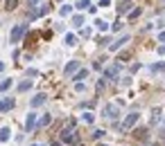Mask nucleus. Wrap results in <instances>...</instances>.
<instances>
[{
    "label": "nucleus",
    "mask_w": 165,
    "mask_h": 146,
    "mask_svg": "<svg viewBox=\"0 0 165 146\" xmlns=\"http://www.w3.org/2000/svg\"><path fill=\"white\" fill-rule=\"evenodd\" d=\"M0 113H2V101H0Z\"/></svg>",
    "instance_id": "obj_35"
},
{
    "label": "nucleus",
    "mask_w": 165,
    "mask_h": 146,
    "mask_svg": "<svg viewBox=\"0 0 165 146\" xmlns=\"http://www.w3.org/2000/svg\"><path fill=\"white\" fill-rule=\"evenodd\" d=\"M50 121H52V115H43L41 119H38V124H36V128H45L50 124Z\"/></svg>",
    "instance_id": "obj_12"
},
{
    "label": "nucleus",
    "mask_w": 165,
    "mask_h": 146,
    "mask_svg": "<svg viewBox=\"0 0 165 146\" xmlns=\"http://www.w3.org/2000/svg\"><path fill=\"white\" fill-rule=\"evenodd\" d=\"M102 113H104V117H106V119H116V117L120 115V110H118V106H116V103H106Z\"/></svg>",
    "instance_id": "obj_4"
},
{
    "label": "nucleus",
    "mask_w": 165,
    "mask_h": 146,
    "mask_svg": "<svg viewBox=\"0 0 165 146\" xmlns=\"http://www.w3.org/2000/svg\"><path fill=\"white\" fill-rule=\"evenodd\" d=\"M158 40H161V43H165V32H161V34H158Z\"/></svg>",
    "instance_id": "obj_31"
},
{
    "label": "nucleus",
    "mask_w": 165,
    "mask_h": 146,
    "mask_svg": "<svg viewBox=\"0 0 165 146\" xmlns=\"http://www.w3.org/2000/svg\"><path fill=\"white\" fill-rule=\"evenodd\" d=\"M161 2H163V5H165V0H161Z\"/></svg>",
    "instance_id": "obj_38"
},
{
    "label": "nucleus",
    "mask_w": 165,
    "mask_h": 146,
    "mask_svg": "<svg viewBox=\"0 0 165 146\" xmlns=\"http://www.w3.org/2000/svg\"><path fill=\"white\" fill-rule=\"evenodd\" d=\"M82 119L86 121V124H93V119H95V117H93V113H84V115H82Z\"/></svg>",
    "instance_id": "obj_23"
},
{
    "label": "nucleus",
    "mask_w": 165,
    "mask_h": 146,
    "mask_svg": "<svg viewBox=\"0 0 165 146\" xmlns=\"http://www.w3.org/2000/svg\"><path fill=\"white\" fill-rule=\"evenodd\" d=\"M32 146H43V144H32Z\"/></svg>",
    "instance_id": "obj_36"
},
{
    "label": "nucleus",
    "mask_w": 165,
    "mask_h": 146,
    "mask_svg": "<svg viewBox=\"0 0 165 146\" xmlns=\"http://www.w3.org/2000/svg\"><path fill=\"white\" fill-rule=\"evenodd\" d=\"M158 119H161V108H154L152 110V124H158Z\"/></svg>",
    "instance_id": "obj_17"
},
{
    "label": "nucleus",
    "mask_w": 165,
    "mask_h": 146,
    "mask_svg": "<svg viewBox=\"0 0 165 146\" xmlns=\"http://www.w3.org/2000/svg\"><path fill=\"white\" fill-rule=\"evenodd\" d=\"M118 72H120V63H116V65L106 68V70H104V79H113V77H116Z\"/></svg>",
    "instance_id": "obj_9"
},
{
    "label": "nucleus",
    "mask_w": 165,
    "mask_h": 146,
    "mask_svg": "<svg viewBox=\"0 0 165 146\" xmlns=\"http://www.w3.org/2000/svg\"><path fill=\"white\" fill-rule=\"evenodd\" d=\"M124 43H129V36H127V34H124V36H120V38L116 40V43H111V45H109V50H111V52H116V50H120Z\"/></svg>",
    "instance_id": "obj_6"
},
{
    "label": "nucleus",
    "mask_w": 165,
    "mask_h": 146,
    "mask_svg": "<svg viewBox=\"0 0 165 146\" xmlns=\"http://www.w3.org/2000/svg\"><path fill=\"white\" fill-rule=\"evenodd\" d=\"M95 27H97L100 32H106V29H109V23L102 20V18H97V20H95Z\"/></svg>",
    "instance_id": "obj_15"
},
{
    "label": "nucleus",
    "mask_w": 165,
    "mask_h": 146,
    "mask_svg": "<svg viewBox=\"0 0 165 146\" xmlns=\"http://www.w3.org/2000/svg\"><path fill=\"white\" fill-rule=\"evenodd\" d=\"M14 108V99H5L2 101V110H11Z\"/></svg>",
    "instance_id": "obj_21"
},
{
    "label": "nucleus",
    "mask_w": 165,
    "mask_h": 146,
    "mask_svg": "<svg viewBox=\"0 0 165 146\" xmlns=\"http://www.w3.org/2000/svg\"><path fill=\"white\" fill-rule=\"evenodd\" d=\"M50 146H61V144H59V142H54V144H50Z\"/></svg>",
    "instance_id": "obj_34"
},
{
    "label": "nucleus",
    "mask_w": 165,
    "mask_h": 146,
    "mask_svg": "<svg viewBox=\"0 0 165 146\" xmlns=\"http://www.w3.org/2000/svg\"><path fill=\"white\" fill-rule=\"evenodd\" d=\"M38 2H41V0H27V5H30V7H36Z\"/></svg>",
    "instance_id": "obj_30"
},
{
    "label": "nucleus",
    "mask_w": 165,
    "mask_h": 146,
    "mask_svg": "<svg viewBox=\"0 0 165 146\" xmlns=\"http://www.w3.org/2000/svg\"><path fill=\"white\" fill-rule=\"evenodd\" d=\"M32 83H34L32 79H25V81H20V83H18V92H25V90H30V88H32Z\"/></svg>",
    "instance_id": "obj_13"
},
{
    "label": "nucleus",
    "mask_w": 165,
    "mask_h": 146,
    "mask_svg": "<svg viewBox=\"0 0 165 146\" xmlns=\"http://www.w3.org/2000/svg\"><path fill=\"white\" fill-rule=\"evenodd\" d=\"M45 101H48V97H45V95H36V97H32L30 106H32V108H38V106H43Z\"/></svg>",
    "instance_id": "obj_10"
},
{
    "label": "nucleus",
    "mask_w": 165,
    "mask_h": 146,
    "mask_svg": "<svg viewBox=\"0 0 165 146\" xmlns=\"http://www.w3.org/2000/svg\"><path fill=\"white\" fill-rule=\"evenodd\" d=\"M152 70H154V72H161V70H165V63H156V65H152Z\"/></svg>",
    "instance_id": "obj_25"
},
{
    "label": "nucleus",
    "mask_w": 165,
    "mask_h": 146,
    "mask_svg": "<svg viewBox=\"0 0 165 146\" xmlns=\"http://www.w3.org/2000/svg\"><path fill=\"white\" fill-rule=\"evenodd\" d=\"M64 72L68 74V77H70V74H77V72H79V61H70V63L64 68Z\"/></svg>",
    "instance_id": "obj_7"
},
{
    "label": "nucleus",
    "mask_w": 165,
    "mask_h": 146,
    "mask_svg": "<svg viewBox=\"0 0 165 146\" xmlns=\"http://www.w3.org/2000/svg\"><path fill=\"white\" fill-rule=\"evenodd\" d=\"M72 126H75V121H70V126L61 130V139H64L66 144H77V142H79V137L75 135V130H72Z\"/></svg>",
    "instance_id": "obj_1"
},
{
    "label": "nucleus",
    "mask_w": 165,
    "mask_h": 146,
    "mask_svg": "<svg viewBox=\"0 0 165 146\" xmlns=\"http://www.w3.org/2000/svg\"><path fill=\"white\" fill-rule=\"evenodd\" d=\"M134 7V2H131V0H122V2H120V7H118V11H120V14H131V9Z\"/></svg>",
    "instance_id": "obj_8"
},
{
    "label": "nucleus",
    "mask_w": 165,
    "mask_h": 146,
    "mask_svg": "<svg viewBox=\"0 0 165 146\" xmlns=\"http://www.w3.org/2000/svg\"><path fill=\"white\" fill-rule=\"evenodd\" d=\"M86 77H88V70L84 68V70H79V72L75 74V81H77V83H82V79H86Z\"/></svg>",
    "instance_id": "obj_16"
},
{
    "label": "nucleus",
    "mask_w": 165,
    "mask_h": 146,
    "mask_svg": "<svg viewBox=\"0 0 165 146\" xmlns=\"http://www.w3.org/2000/svg\"><path fill=\"white\" fill-rule=\"evenodd\" d=\"M2 70H5V63H2V61H0V72H2Z\"/></svg>",
    "instance_id": "obj_33"
},
{
    "label": "nucleus",
    "mask_w": 165,
    "mask_h": 146,
    "mask_svg": "<svg viewBox=\"0 0 165 146\" xmlns=\"http://www.w3.org/2000/svg\"><path fill=\"white\" fill-rule=\"evenodd\" d=\"M100 146H109V144H100Z\"/></svg>",
    "instance_id": "obj_37"
},
{
    "label": "nucleus",
    "mask_w": 165,
    "mask_h": 146,
    "mask_svg": "<svg viewBox=\"0 0 165 146\" xmlns=\"http://www.w3.org/2000/svg\"><path fill=\"white\" fill-rule=\"evenodd\" d=\"M72 25H75V27H82V25H84V16H79V14L72 16Z\"/></svg>",
    "instance_id": "obj_19"
},
{
    "label": "nucleus",
    "mask_w": 165,
    "mask_h": 146,
    "mask_svg": "<svg viewBox=\"0 0 165 146\" xmlns=\"http://www.w3.org/2000/svg\"><path fill=\"white\" fill-rule=\"evenodd\" d=\"M64 43L68 45V47H75V45H77V36H75V34H66Z\"/></svg>",
    "instance_id": "obj_11"
},
{
    "label": "nucleus",
    "mask_w": 165,
    "mask_h": 146,
    "mask_svg": "<svg viewBox=\"0 0 165 146\" xmlns=\"http://www.w3.org/2000/svg\"><path fill=\"white\" fill-rule=\"evenodd\" d=\"M11 88V79H5L2 83H0V92H5V90H9Z\"/></svg>",
    "instance_id": "obj_22"
},
{
    "label": "nucleus",
    "mask_w": 165,
    "mask_h": 146,
    "mask_svg": "<svg viewBox=\"0 0 165 146\" xmlns=\"http://www.w3.org/2000/svg\"><path fill=\"white\" fill-rule=\"evenodd\" d=\"M36 124H38V121H36V113H30V115H27V119H25V130L32 133L34 128H36Z\"/></svg>",
    "instance_id": "obj_5"
},
{
    "label": "nucleus",
    "mask_w": 165,
    "mask_h": 146,
    "mask_svg": "<svg viewBox=\"0 0 165 146\" xmlns=\"http://www.w3.org/2000/svg\"><path fill=\"white\" fill-rule=\"evenodd\" d=\"M138 16H140V9H134L131 14H129V18H131V20H136V18H138Z\"/></svg>",
    "instance_id": "obj_26"
},
{
    "label": "nucleus",
    "mask_w": 165,
    "mask_h": 146,
    "mask_svg": "<svg viewBox=\"0 0 165 146\" xmlns=\"http://www.w3.org/2000/svg\"><path fill=\"white\" fill-rule=\"evenodd\" d=\"M9 137H11V130H9V128H7V126L0 128V142H7Z\"/></svg>",
    "instance_id": "obj_14"
},
{
    "label": "nucleus",
    "mask_w": 165,
    "mask_h": 146,
    "mask_svg": "<svg viewBox=\"0 0 165 146\" xmlns=\"http://www.w3.org/2000/svg\"><path fill=\"white\" fill-rule=\"evenodd\" d=\"M16 5H18V0H5V7L7 9H16Z\"/></svg>",
    "instance_id": "obj_24"
},
{
    "label": "nucleus",
    "mask_w": 165,
    "mask_h": 146,
    "mask_svg": "<svg viewBox=\"0 0 165 146\" xmlns=\"http://www.w3.org/2000/svg\"><path fill=\"white\" fill-rule=\"evenodd\" d=\"M158 54H161V56H165V45H161V47H158Z\"/></svg>",
    "instance_id": "obj_32"
},
{
    "label": "nucleus",
    "mask_w": 165,
    "mask_h": 146,
    "mask_svg": "<svg viewBox=\"0 0 165 146\" xmlns=\"http://www.w3.org/2000/svg\"><path fill=\"white\" fill-rule=\"evenodd\" d=\"M25 32H27V25H16L11 29V34H9V40L11 43H18V40L25 36Z\"/></svg>",
    "instance_id": "obj_2"
},
{
    "label": "nucleus",
    "mask_w": 165,
    "mask_h": 146,
    "mask_svg": "<svg viewBox=\"0 0 165 146\" xmlns=\"http://www.w3.org/2000/svg\"><path fill=\"white\" fill-rule=\"evenodd\" d=\"M90 0H77V9H90Z\"/></svg>",
    "instance_id": "obj_18"
},
{
    "label": "nucleus",
    "mask_w": 165,
    "mask_h": 146,
    "mask_svg": "<svg viewBox=\"0 0 165 146\" xmlns=\"http://www.w3.org/2000/svg\"><path fill=\"white\" fill-rule=\"evenodd\" d=\"M138 119H140V115H138V113H131V115H127V119L122 121V126H120V128H122L124 133H127V130H131V128L136 126V121H138Z\"/></svg>",
    "instance_id": "obj_3"
},
{
    "label": "nucleus",
    "mask_w": 165,
    "mask_h": 146,
    "mask_svg": "<svg viewBox=\"0 0 165 146\" xmlns=\"http://www.w3.org/2000/svg\"><path fill=\"white\" fill-rule=\"evenodd\" d=\"M59 14H61V16H70V14H72V7H70V5H64V7L59 9Z\"/></svg>",
    "instance_id": "obj_20"
},
{
    "label": "nucleus",
    "mask_w": 165,
    "mask_h": 146,
    "mask_svg": "<svg viewBox=\"0 0 165 146\" xmlns=\"http://www.w3.org/2000/svg\"><path fill=\"white\" fill-rule=\"evenodd\" d=\"M84 88H86L84 83H77V85H75V90H77V92H84Z\"/></svg>",
    "instance_id": "obj_29"
},
{
    "label": "nucleus",
    "mask_w": 165,
    "mask_h": 146,
    "mask_svg": "<svg viewBox=\"0 0 165 146\" xmlns=\"http://www.w3.org/2000/svg\"><path fill=\"white\" fill-rule=\"evenodd\" d=\"M100 7H104V9L111 7V0H100Z\"/></svg>",
    "instance_id": "obj_27"
},
{
    "label": "nucleus",
    "mask_w": 165,
    "mask_h": 146,
    "mask_svg": "<svg viewBox=\"0 0 165 146\" xmlns=\"http://www.w3.org/2000/svg\"><path fill=\"white\" fill-rule=\"evenodd\" d=\"M102 135H104V130H95V133H93V137H95V139H100Z\"/></svg>",
    "instance_id": "obj_28"
}]
</instances>
